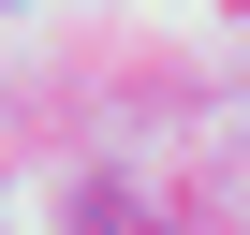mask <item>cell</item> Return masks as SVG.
Segmentation results:
<instances>
[]
</instances>
